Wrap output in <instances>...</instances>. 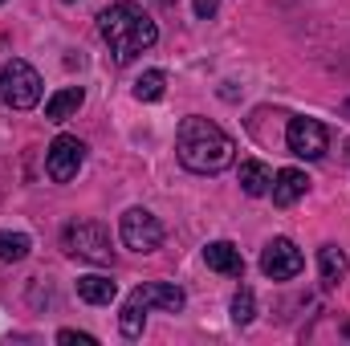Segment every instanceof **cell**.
Returning <instances> with one entry per match:
<instances>
[{
	"label": "cell",
	"instance_id": "21",
	"mask_svg": "<svg viewBox=\"0 0 350 346\" xmlns=\"http://www.w3.org/2000/svg\"><path fill=\"white\" fill-rule=\"evenodd\" d=\"M151 4H159V8H172L175 0H151Z\"/></svg>",
	"mask_w": 350,
	"mask_h": 346
},
{
	"label": "cell",
	"instance_id": "3",
	"mask_svg": "<svg viewBox=\"0 0 350 346\" xmlns=\"http://www.w3.org/2000/svg\"><path fill=\"white\" fill-rule=\"evenodd\" d=\"M62 249H66L70 257L90 261V265H110V261H114L110 232H106V224H98V220H70L66 232H62Z\"/></svg>",
	"mask_w": 350,
	"mask_h": 346
},
{
	"label": "cell",
	"instance_id": "13",
	"mask_svg": "<svg viewBox=\"0 0 350 346\" xmlns=\"http://www.w3.org/2000/svg\"><path fill=\"white\" fill-rule=\"evenodd\" d=\"M78 297L90 302V306H110L118 297V285L102 273H86V277H78Z\"/></svg>",
	"mask_w": 350,
	"mask_h": 346
},
{
	"label": "cell",
	"instance_id": "10",
	"mask_svg": "<svg viewBox=\"0 0 350 346\" xmlns=\"http://www.w3.org/2000/svg\"><path fill=\"white\" fill-rule=\"evenodd\" d=\"M306 191H310V175L301 172V168H285V172H277V175H273V187H269V196H273V204H277V208L297 204Z\"/></svg>",
	"mask_w": 350,
	"mask_h": 346
},
{
	"label": "cell",
	"instance_id": "8",
	"mask_svg": "<svg viewBox=\"0 0 350 346\" xmlns=\"http://www.w3.org/2000/svg\"><path fill=\"white\" fill-rule=\"evenodd\" d=\"M301 269H306V257L289 237H273L261 249V273L269 281H293Z\"/></svg>",
	"mask_w": 350,
	"mask_h": 346
},
{
	"label": "cell",
	"instance_id": "12",
	"mask_svg": "<svg viewBox=\"0 0 350 346\" xmlns=\"http://www.w3.org/2000/svg\"><path fill=\"white\" fill-rule=\"evenodd\" d=\"M82 102H86V90H82V86L57 90V94L45 102V118H49V122H66L70 114H78V110H82Z\"/></svg>",
	"mask_w": 350,
	"mask_h": 346
},
{
	"label": "cell",
	"instance_id": "9",
	"mask_svg": "<svg viewBox=\"0 0 350 346\" xmlns=\"http://www.w3.org/2000/svg\"><path fill=\"white\" fill-rule=\"evenodd\" d=\"M183 289L179 285H167V281H147V285H139V289H131V297L122 302V306H135V310H143V314H151V310H159V314H179L183 310Z\"/></svg>",
	"mask_w": 350,
	"mask_h": 346
},
{
	"label": "cell",
	"instance_id": "7",
	"mask_svg": "<svg viewBox=\"0 0 350 346\" xmlns=\"http://www.w3.org/2000/svg\"><path fill=\"white\" fill-rule=\"evenodd\" d=\"M285 143H289V151H293L297 159H322L326 147H330V131H326V122L301 114V118H289Z\"/></svg>",
	"mask_w": 350,
	"mask_h": 346
},
{
	"label": "cell",
	"instance_id": "22",
	"mask_svg": "<svg viewBox=\"0 0 350 346\" xmlns=\"http://www.w3.org/2000/svg\"><path fill=\"white\" fill-rule=\"evenodd\" d=\"M342 114H347V118H350V102H347V106H342Z\"/></svg>",
	"mask_w": 350,
	"mask_h": 346
},
{
	"label": "cell",
	"instance_id": "2",
	"mask_svg": "<svg viewBox=\"0 0 350 346\" xmlns=\"http://www.w3.org/2000/svg\"><path fill=\"white\" fill-rule=\"evenodd\" d=\"M98 33H102V41L110 45V53H114L118 66L135 62L143 49H151V45L159 41L155 21H151L135 0H114L110 8H102V16H98Z\"/></svg>",
	"mask_w": 350,
	"mask_h": 346
},
{
	"label": "cell",
	"instance_id": "23",
	"mask_svg": "<svg viewBox=\"0 0 350 346\" xmlns=\"http://www.w3.org/2000/svg\"><path fill=\"white\" fill-rule=\"evenodd\" d=\"M347 159H350V139H347Z\"/></svg>",
	"mask_w": 350,
	"mask_h": 346
},
{
	"label": "cell",
	"instance_id": "17",
	"mask_svg": "<svg viewBox=\"0 0 350 346\" xmlns=\"http://www.w3.org/2000/svg\"><path fill=\"white\" fill-rule=\"evenodd\" d=\"M33 253V241L25 237V232H0V261H25Z\"/></svg>",
	"mask_w": 350,
	"mask_h": 346
},
{
	"label": "cell",
	"instance_id": "4",
	"mask_svg": "<svg viewBox=\"0 0 350 346\" xmlns=\"http://www.w3.org/2000/svg\"><path fill=\"white\" fill-rule=\"evenodd\" d=\"M0 102L12 110H33L41 102V74L21 57L4 62L0 66Z\"/></svg>",
	"mask_w": 350,
	"mask_h": 346
},
{
	"label": "cell",
	"instance_id": "19",
	"mask_svg": "<svg viewBox=\"0 0 350 346\" xmlns=\"http://www.w3.org/2000/svg\"><path fill=\"white\" fill-rule=\"evenodd\" d=\"M57 343H78V346H94L98 343V338H94V334H82V330H57Z\"/></svg>",
	"mask_w": 350,
	"mask_h": 346
},
{
	"label": "cell",
	"instance_id": "24",
	"mask_svg": "<svg viewBox=\"0 0 350 346\" xmlns=\"http://www.w3.org/2000/svg\"><path fill=\"white\" fill-rule=\"evenodd\" d=\"M0 4H4V0H0Z\"/></svg>",
	"mask_w": 350,
	"mask_h": 346
},
{
	"label": "cell",
	"instance_id": "16",
	"mask_svg": "<svg viewBox=\"0 0 350 346\" xmlns=\"http://www.w3.org/2000/svg\"><path fill=\"white\" fill-rule=\"evenodd\" d=\"M163 90H167V74H163V70H147V74L135 78V90H131V94H135L139 102H159Z\"/></svg>",
	"mask_w": 350,
	"mask_h": 346
},
{
	"label": "cell",
	"instance_id": "6",
	"mask_svg": "<svg viewBox=\"0 0 350 346\" xmlns=\"http://www.w3.org/2000/svg\"><path fill=\"white\" fill-rule=\"evenodd\" d=\"M82 163H86V143L78 135H57L45 151V172L53 183H70L82 172Z\"/></svg>",
	"mask_w": 350,
	"mask_h": 346
},
{
	"label": "cell",
	"instance_id": "14",
	"mask_svg": "<svg viewBox=\"0 0 350 346\" xmlns=\"http://www.w3.org/2000/svg\"><path fill=\"white\" fill-rule=\"evenodd\" d=\"M318 269H322V281H326V285H338V281L347 277L350 261L338 245H322V249H318Z\"/></svg>",
	"mask_w": 350,
	"mask_h": 346
},
{
	"label": "cell",
	"instance_id": "20",
	"mask_svg": "<svg viewBox=\"0 0 350 346\" xmlns=\"http://www.w3.org/2000/svg\"><path fill=\"white\" fill-rule=\"evenodd\" d=\"M216 4H220V0H196V16H200V21H212V16H216Z\"/></svg>",
	"mask_w": 350,
	"mask_h": 346
},
{
	"label": "cell",
	"instance_id": "11",
	"mask_svg": "<svg viewBox=\"0 0 350 346\" xmlns=\"http://www.w3.org/2000/svg\"><path fill=\"white\" fill-rule=\"evenodd\" d=\"M204 261H208V269H216L224 277H245V257L232 241H212L204 249Z\"/></svg>",
	"mask_w": 350,
	"mask_h": 346
},
{
	"label": "cell",
	"instance_id": "18",
	"mask_svg": "<svg viewBox=\"0 0 350 346\" xmlns=\"http://www.w3.org/2000/svg\"><path fill=\"white\" fill-rule=\"evenodd\" d=\"M253 318H257V297H253L249 285H241L237 297H232V322H237V326H249Z\"/></svg>",
	"mask_w": 350,
	"mask_h": 346
},
{
	"label": "cell",
	"instance_id": "15",
	"mask_svg": "<svg viewBox=\"0 0 350 346\" xmlns=\"http://www.w3.org/2000/svg\"><path fill=\"white\" fill-rule=\"evenodd\" d=\"M241 187H245V196H269V187H273V172L257 163V159H245L241 163Z\"/></svg>",
	"mask_w": 350,
	"mask_h": 346
},
{
	"label": "cell",
	"instance_id": "5",
	"mask_svg": "<svg viewBox=\"0 0 350 346\" xmlns=\"http://www.w3.org/2000/svg\"><path fill=\"white\" fill-rule=\"evenodd\" d=\"M118 237H122V245L135 249V253H155V249L163 245V224H159V216H151L147 208H126V212H122V224H118Z\"/></svg>",
	"mask_w": 350,
	"mask_h": 346
},
{
	"label": "cell",
	"instance_id": "1",
	"mask_svg": "<svg viewBox=\"0 0 350 346\" xmlns=\"http://www.w3.org/2000/svg\"><path fill=\"white\" fill-rule=\"evenodd\" d=\"M232 151H237V143L212 118L187 114L175 131V155L196 175H220L224 168H232Z\"/></svg>",
	"mask_w": 350,
	"mask_h": 346
}]
</instances>
